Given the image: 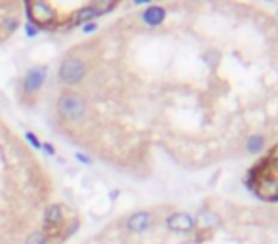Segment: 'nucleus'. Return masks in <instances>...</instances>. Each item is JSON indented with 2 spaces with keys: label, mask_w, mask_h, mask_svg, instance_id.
<instances>
[{
  "label": "nucleus",
  "mask_w": 278,
  "mask_h": 244,
  "mask_svg": "<svg viewBox=\"0 0 278 244\" xmlns=\"http://www.w3.org/2000/svg\"><path fill=\"white\" fill-rule=\"evenodd\" d=\"M57 109L65 118H69L71 122H78L82 120L86 115V103L82 96H78L76 92H67L59 97L57 101Z\"/></svg>",
  "instance_id": "nucleus-1"
},
{
  "label": "nucleus",
  "mask_w": 278,
  "mask_h": 244,
  "mask_svg": "<svg viewBox=\"0 0 278 244\" xmlns=\"http://www.w3.org/2000/svg\"><path fill=\"white\" fill-rule=\"evenodd\" d=\"M84 73H86V65L78 57L69 55L67 59H63V63H61L59 78H61V82H65V84H76V82L82 80Z\"/></svg>",
  "instance_id": "nucleus-2"
},
{
  "label": "nucleus",
  "mask_w": 278,
  "mask_h": 244,
  "mask_svg": "<svg viewBox=\"0 0 278 244\" xmlns=\"http://www.w3.org/2000/svg\"><path fill=\"white\" fill-rule=\"evenodd\" d=\"M254 193H256L257 199L261 201H277L278 199V178L273 176L271 172L259 176L254 185Z\"/></svg>",
  "instance_id": "nucleus-3"
},
{
  "label": "nucleus",
  "mask_w": 278,
  "mask_h": 244,
  "mask_svg": "<svg viewBox=\"0 0 278 244\" xmlns=\"http://www.w3.org/2000/svg\"><path fill=\"white\" fill-rule=\"evenodd\" d=\"M166 227L170 231H173V233H191V231H194V227H196V220H194L191 214L173 212L168 216Z\"/></svg>",
  "instance_id": "nucleus-4"
},
{
  "label": "nucleus",
  "mask_w": 278,
  "mask_h": 244,
  "mask_svg": "<svg viewBox=\"0 0 278 244\" xmlns=\"http://www.w3.org/2000/svg\"><path fill=\"white\" fill-rule=\"evenodd\" d=\"M46 74H48L46 67H32V69H29V73L25 74V78H23V90L27 94H32V92L40 90L44 80H46Z\"/></svg>",
  "instance_id": "nucleus-5"
},
{
  "label": "nucleus",
  "mask_w": 278,
  "mask_h": 244,
  "mask_svg": "<svg viewBox=\"0 0 278 244\" xmlns=\"http://www.w3.org/2000/svg\"><path fill=\"white\" fill-rule=\"evenodd\" d=\"M152 225V214L150 212H136L126 220V227L132 233H145Z\"/></svg>",
  "instance_id": "nucleus-6"
},
{
  "label": "nucleus",
  "mask_w": 278,
  "mask_h": 244,
  "mask_svg": "<svg viewBox=\"0 0 278 244\" xmlns=\"http://www.w3.org/2000/svg\"><path fill=\"white\" fill-rule=\"evenodd\" d=\"M141 19L147 23L149 27H158L166 19V10L162 6H149L147 10L141 13Z\"/></svg>",
  "instance_id": "nucleus-7"
},
{
  "label": "nucleus",
  "mask_w": 278,
  "mask_h": 244,
  "mask_svg": "<svg viewBox=\"0 0 278 244\" xmlns=\"http://www.w3.org/2000/svg\"><path fill=\"white\" fill-rule=\"evenodd\" d=\"M99 15H101V11L97 10V6H86V8H82V10L76 11L75 25H80V23H84V21H90V19L99 17Z\"/></svg>",
  "instance_id": "nucleus-8"
},
{
  "label": "nucleus",
  "mask_w": 278,
  "mask_h": 244,
  "mask_svg": "<svg viewBox=\"0 0 278 244\" xmlns=\"http://www.w3.org/2000/svg\"><path fill=\"white\" fill-rule=\"evenodd\" d=\"M267 145V139L263 136H252V138L246 141V151L250 155H259Z\"/></svg>",
  "instance_id": "nucleus-9"
},
{
  "label": "nucleus",
  "mask_w": 278,
  "mask_h": 244,
  "mask_svg": "<svg viewBox=\"0 0 278 244\" xmlns=\"http://www.w3.org/2000/svg\"><path fill=\"white\" fill-rule=\"evenodd\" d=\"M17 27H19V15L11 13V15L2 17V23H0V32H4V34H11V32L15 31Z\"/></svg>",
  "instance_id": "nucleus-10"
},
{
  "label": "nucleus",
  "mask_w": 278,
  "mask_h": 244,
  "mask_svg": "<svg viewBox=\"0 0 278 244\" xmlns=\"http://www.w3.org/2000/svg\"><path fill=\"white\" fill-rule=\"evenodd\" d=\"M46 243H48V235L44 233V231H32L27 237V241H25V244H46Z\"/></svg>",
  "instance_id": "nucleus-11"
},
{
  "label": "nucleus",
  "mask_w": 278,
  "mask_h": 244,
  "mask_svg": "<svg viewBox=\"0 0 278 244\" xmlns=\"http://www.w3.org/2000/svg\"><path fill=\"white\" fill-rule=\"evenodd\" d=\"M269 157H271V155H269ZM271 170L275 172V174H278V155L271 157Z\"/></svg>",
  "instance_id": "nucleus-12"
},
{
  "label": "nucleus",
  "mask_w": 278,
  "mask_h": 244,
  "mask_svg": "<svg viewBox=\"0 0 278 244\" xmlns=\"http://www.w3.org/2000/svg\"><path fill=\"white\" fill-rule=\"evenodd\" d=\"M44 149H46V153H50V155H54V147H52V145H48V143H46V145H44Z\"/></svg>",
  "instance_id": "nucleus-13"
},
{
  "label": "nucleus",
  "mask_w": 278,
  "mask_h": 244,
  "mask_svg": "<svg viewBox=\"0 0 278 244\" xmlns=\"http://www.w3.org/2000/svg\"><path fill=\"white\" fill-rule=\"evenodd\" d=\"M277 15H278V11H277Z\"/></svg>",
  "instance_id": "nucleus-14"
}]
</instances>
